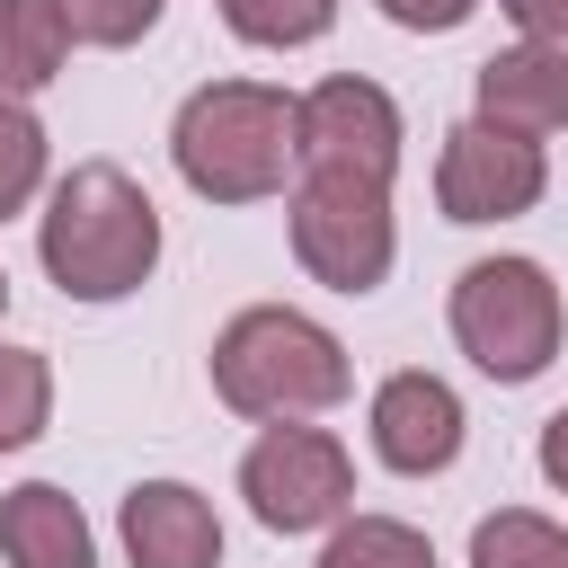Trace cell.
Returning a JSON list of instances; mask_svg holds the SVG:
<instances>
[{"label":"cell","instance_id":"1","mask_svg":"<svg viewBox=\"0 0 568 568\" xmlns=\"http://www.w3.org/2000/svg\"><path fill=\"white\" fill-rule=\"evenodd\" d=\"M36 257L62 284V302H124L160 266V204L115 160H80L71 178H53L36 213Z\"/></svg>","mask_w":568,"mask_h":568},{"label":"cell","instance_id":"22","mask_svg":"<svg viewBox=\"0 0 568 568\" xmlns=\"http://www.w3.org/2000/svg\"><path fill=\"white\" fill-rule=\"evenodd\" d=\"M541 479H550V488L568 497V408H559V417L541 426Z\"/></svg>","mask_w":568,"mask_h":568},{"label":"cell","instance_id":"9","mask_svg":"<svg viewBox=\"0 0 568 568\" xmlns=\"http://www.w3.org/2000/svg\"><path fill=\"white\" fill-rule=\"evenodd\" d=\"M373 453H382V470H399V479H435V470H453L462 462V399H453V382L444 373H390L382 390H373Z\"/></svg>","mask_w":568,"mask_h":568},{"label":"cell","instance_id":"11","mask_svg":"<svg viewBox=\"0 0 568 568\" xmlns=\"http://www.w3.org/2000/svg\"><path fill=\"white\" fill-rule=\"evenodd\" d=\"M479 124H506V133H559L568 124V44H506L479 62Z\"/></svg>","mask_w":568,"mask_h":568},{"label":"cell","instance_id":"6","mask_svg":"<svg viewBox=\"0 0 568 568\" xmlns=\"http://www.w3.org/2000/svg\"><path fill=\"white\" fill-rule=\"evenodd\" d=\"M240 497L266 532H328L337 515H355V453L328 426L275 417L240 453Z\"/></svg>","mask_w":568,"mask_h":568},{"label":"cell","instance_id":"14","mask_svg":"<svg viewBox=\"0 0 568 568\" xmlns=\"http://www.w3.org/2000/svg\"><path fill=\"white\" fill-rule=\"evenodd\" d=\"M470 568H568V524L532 506H497L470 524Z\"/></svg>","mask_w":568,"mask_h":568},{"label":"cell","instance_id":"7","mask_svg":"<svg viewBox=\"0 0 568 568\" xmlns=\"http://www.w3.org/2000/svg\"><path fill=\"white\" fill-rule=\"evenodd\" d=\"M550 186V160L532 133H506V124H453L444 151H435V204L444 222H515L532 213Z\"/></svg>","mask_w":568,"mask_h":568},{"label":"cell","instance_id":"3","mask_svg":"<svg viewBox=\"0 0 568 568\" xmlns=\"http://www.w3.org/2000/svg\"><path fill=\"white\" fill-rule=\"evenodd\" d=\"M346 382H355V364H346L337 328L293 311V302H248L213 337V399L240 408V417H266V426L320 417V408L346 399Z\"/></svg>","mask_w":568,"mask_h":568},{"label":"cell","instance_id":"20","mask_svg":"<svg viewBox=\"0 0 568 568\" xmlns=\"http://www.w3.org/2000/svg\"><path fill=\"white\" fill-rule=\"evenodd\" d=\"M373 9H382L390 27H408V36H453L479 0H373Z\"/></svg>","mask_w":568,"mask_h":568},{"label":"cell","instance_id":"18","mask_svg":"<svg viewBox=\"0 0 568 568\" xmlns=\"http://www.w3.org/2000/svg\"><path fill=\"white\" fill-rule=\"evenodd\" d=\"M36 195H44V124L18 98H0V222L27 213Z\"/></svg>","mask_w":568,"mask_h":568},{"label":"cell","instance_id":"21","mask_svg":"<svg viewBox=\"0 0 568 568\" xmlns=\"http://www.w3.org/2000/svg\"><path fill=\"white\" fill-rule=\"evenodd\" d=\"M524 36H541V44H568V0H497Z\"/></svg>","mask_w":568,"mask_h":568},{"label":"cell","instance_id":"10","mask_svg":"<svg viewBox=\"0 0 568 568\" xmlns=\"http://www.w3.org/2000/svg\"><path fill=\"white\" fill-rule=\"evenodd\" d=\"M115 532L133 568H222V515L186 479H133Z\"/></svg>","mask_w":568,"mask_h":568},{"label":"cell","instance_id":"2","mask_svg":"<svg viewBox=\"0 0 568 568\" xmlns=\"http://www.w3.org/2000/svg\"><path fill=\"white\" fill-rule=\"evenodd\" d=\"M169 160L204 204H257L302 160V98L266 80H204L169 124Z\"/></svg>","mask_w":568,"mask_h":568},{"label":"cell","instance_id":"23","mask_svg":"<svg viewBox=\"0 0 568 568\" xmlns=\"http://www.w3.org/2000/svg\"><path fill=\"white\" fill-rule=\"evenodd\" d=\"M0 311H9V275H0Z\"/></svg>","mask_w":568,"mask_h":568},{"label":"cell","instance_id":"17","mask_svg":"<svg viewBox=\"0 0 568 568\" xmlns=\"http://www.w3.org/2000/svg\"><path fill=\"white\" fill-rule=\"evenodd\" d=\"M53 417V364L36 346H0V453H27Z\"/></svg>","mask_w":568,"mask_h":568},{"label":"cell","instance_id":"12","mask_svg":"<svg viewBox=\"0 0 568 568\" xmlns=\"http://www.w3.org/2000/svg\"><path fill=\"white\" fill-rule=\"evenodd\" d=\"M0 559L9 568H98V532H89V515H80L71 488L18 479L0 497Z\"/></svg>","mask_w":568,"mask_h":568},{"label":"cell","instance_id":"13","mask_svg":"<svg viewBox=\"0 0 568 568\" xmlns=\"http://www.w3.org/2000/svg\"><path fill=\"white\" fill-rule=\"evenodd\" d=\"M62 62H71V36H62V18L44 9V0H0V98H36V89H53L62 80Z\"/></svg>","mask_w":568,"mask_h":568},{"label":"cell","instance_id":"5","mask_svg":"<svg viewBox=\"0 0 568 568\" xmlns=\"http://www.w3.org/2000/svg\"><path fill=\"white\" fill-rule=\"evenodd\" d=\"M293 257L311 284L328 293H373L399 257V222H390V178H355V169H302L293 204Z\"/></svg>","mask_w":568,"mask_h":568},{"label":"cell","instance_id":"4","mask_svg":"<svg viewBox=\"0 0 568 568\" xmlns=\"http://www.w3.org/2000/svg\"><path fill=\"white\" fill-rule=\"evenodd\" d=\"M559 337H568V302H559V284H550L541 257H470L453 275V346L488 382L550 373Z\"/></svg>","mask_w":568,"mask_h":568},{"label":"cell","instance_id":"15","mask_svg":"<svg viewBox=\"0 0 568 568\" xmlns=\"http://www.w3.org/2000/svg\"><path fill=\"white\" fill-rule=\"evenodd\" d=\"M320 568H435V541L399 515H337Z\"/></svg>","mask_w":568,"mask_h":568},{"label":"cell","instance_id":"8","mask_svg":"<svg viewBox=\"0 0 568 568\" xmlns=\"http://www.w3.org/2000/svg\"><path fill=\"white\" fill-rule=\"evenodd\" d=\"M399 106L382 80H320L302 89V169H355V178H390L399 169Z\"/></svg>","mask_w":568,"mask_h":568},{"label":"cell","instance_id":"19","mask_svg":"<svg viewBox=\"0 0 568 568\" xmlns=\"http://www.w3.org/2000/svg\"><path fill=\"white\" fill-rule=\"evenodd\" d=\"M44 9L62 18V36H71V44L115 53V44H142V36L160 27V9H169V0H44Z\"/></svg>","mask_w":568,"mask_h":568},{"label":"cell","instance_id":"16","mask_svg":"<svg viewBox=\"0 0 568 568\" xmlns=\"http://www.w3.org/2000/svg\"><path fill=\"white\" fill-rule=\"evenodd\" d=\"M222 27L240 44H266V53H293V44H320L337 27V0H222Z\"/></svg>","mask_w":568,"mask_h":568}]
</instances>
